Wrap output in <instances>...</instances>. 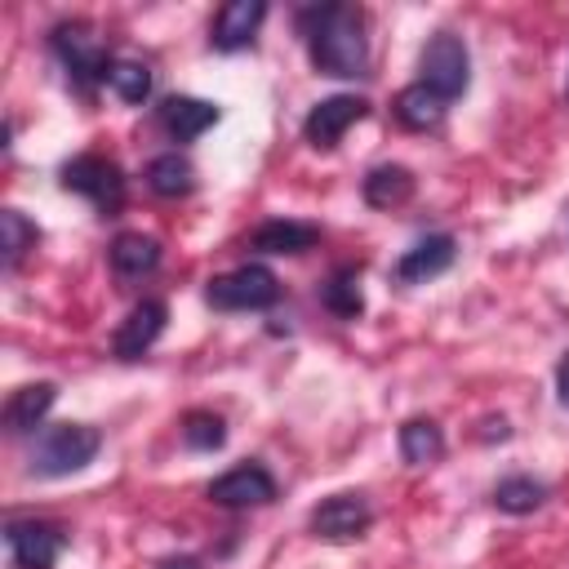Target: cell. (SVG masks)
Wrapping results in <instances>:
<instances>
[{
    "label": "cell",
    "mask_w": 569,
    "mask_h": 569,
    "mask_svg": "<svg viewBox=\"0 0 569 569\" xmlns=\"http://www.w3.org/2000/svg\"><path fill=\"white\" fill-rule=\"evenodd\" d=\"M262 18H267V4H262V0H227V4L213 13V27H209L213 49H222V53L244 49V44L258 36Z\"/></svg>",
    "instance_id": "cell-13"
},
{
    "label": "cell",
    "mask_w": 569,
    "mask_h": 569,
    "mask_svg": "<svg viewBox=\"0 0 569 569\" xmlns=\"http://www.w3.org/2000/svg\"><path fill=\"white\" fill-rule=\"evenodd\" d=\"M107 89L124 102H147L151 98V67L133 62V58H116L107 71Z\"/></svg>",
    "instance_id": "cell-25"
},
{
    "label": "cell",
    "mask_w": 569,
    "mask_h": 569,
    "mask_svg": "<svg viewBox=\"0 0 569 569\" xmlns=\"http://www.w3.org/2000/svg\"><path fill=\"white\" fill-rule=\"evenodd\" d=\"M373 525L365 493H333L311 511V533L325 542H351Z\"/></svg>",
    "instance_id": "cell-9"
},
{
    "label": "cell",
    "mask_w": 569,
    "mask_h": 569,
    "mask_svg": "<svg viewBox=\"0 0 569 569\" xmlns=\"http://www.w3.org/2000/svg\"><path fill=\"white\" fill-rule=\"evenodd\" d=\"M307 53L316 62V71L338 76V80H356L369 67V40H365V18L351 4H311L298 13Z\"/></svg>",
    "instance_id": "cell-1"
},
{
    "label": "cell",
    "mask_w": 569,
    "mask_h": 569,
    "mask_svg": "<svg viewBox=\"0 0 569 569\" xmlns=\"http://www.w3.org/2000/svg\"><path fill=\"white\" fill-rule=\"evenodd\" d=\"M271 498H276V480H271V471L258 467V462H240V467L222 471V476L209 485V502L231 507V511H240V507H267Z\"/></svg>",
    "instance_id": "cell-10"
},
{
    "label": "cell",
    "mask_w": 569,
    "mask_h": 569,
    "mask_svg": "<svg viewBox=\"0 0 569 569\" xmlns=\"http://www.w3.org/2000/svg\"><path fill=\"white\" fill-rule=\"evenodd\" d=\"M453 258H458V240H453L449 231H431V236L413 240V244L396 258L391 276H396L400 284H427V280L445 276V271L453 267Z\"/></svg>",
    "instance_id": "cell-8"
},
{
    "label": "cell",
    "mask_w": 569,
    "mask_h": 569,
    "mask_svg": "<svg viewBox=\"0 0 569 569\" xmlns=\"http://www.w3.org/2000/svg\"><path fill=\"white\" fill-rule=\"evenodd\" d=\"M565 89H569V84H565Z\"/></svg>",
    "instance_id": "cell-29"
},
{
    "label": "cell",
    "mask_w": 569,
    "mask_h": 569,
    "mask_svg": "<svg viewBox=\"0 0 569 569\" xmlns=\"http://www.w3.org/2000/svg\"><path fill=\"white\" fill-rule=\"evenodd\" d=\"M204 298L218 311H262V307H271L280 298V280H276L271 267L244 262V267H236L227 276H213L209 289H204Z\"/></svg>",
    "instance_id": "cell-4"
},
{
    "label": "cell",
    "mask_w": 569,
    "mask_h": 569,
    "mask_svg": "<svg viewBox=\"0 0 569 569\" xmlns=\"http://www.w3.org/2000/svg\"><path fill=\"white\" fill-rule=\"evenodd\" d=\"M542 502H547V485L533 480V476H507V480H498V489H493V507L507 511V516H529V511H538Z\"/></svg>",
    "instance_id": "cell-23"
},
{
    "label": "cell",
    "mask_w": 569,
    "mask_h": 569,
    "mask_svg": "<svg viewBox=\"0 0 569 569\" xmlns=\"http://www.w3.org/2000/svg\"><path fill=\"white\" fill-rule=\"evenodd\" d=\"M62 187L76 191V196H84L102 213L120 209V200H124V173H120V164L107 160V156H93V151H84V156H76V160L62 164Z\"/></svg>",
    "instance_id": "cell-6"
},
{
    "label": "cell",
    "mask_w": 569,
    "mask_h": 569,
    "mask_svg": "<svg viewBox=\"0 0 569 569\" xmlns=\"http://www.w3.org/2000/svg\"><path fill=\"white\" fill-rule=\"evenodd\" d=\"M418 71H422V84H427V89H436L445 102H453V98L467 93V84H471V53H467V44H462L453 31H436V36L422 44Z\"/></svg>",
    "instance_id": "cell-5"
},
{
    "label": "cell",
    "mask_w": 569,
    "mask_h": 569,
    "mask_svg": "<svg viewBox=\"0 0 569 569\" xmlns=\"http://www.w3.org/2000/svg\"><path fill=\"white\" fill-rule=\"evenodd\" d=\"M53 53L62 58V67H67V76L76 80V89H93L98 80L107 84V71H111V53H107V44L93 36V27L89 22H62V27H53Z\"/></svg>",
    "instance_id": "cell-3"
},
{
    "label": "cell",
    "mask_w": 569,
    "mask_h": 569,
    "mask_svg": "<svg viewBox=\"0 0 569 569\" xmlns=\"http://www.w3.org/2000/svg\"><path fill=\"white\" fill-rule=\"evenodd\" d=\"M325 307L333 311V316H342V320H356L360 311H365V298H360V271L356 267H338L333 276H329V284H325Z\"/></svg>",
    "instance_id": "cell-24"
},
{
    "label": "cell",
    "mask_w": 569,
    "mask_h": 569,
    "mask_svg": "<svg viewBox=\"0 0 569 569\" xmlns=\"http://www.w3.org/2000/svg\"><path fill=\"white\" fill-rule=\"evenodd\" d=\"M147 187H151L156 196H164V200H178V196H187V191L196 187V169H191L187 156L164 151V156H156V160L147 164Z\"/></svg>",
    "instance_id": "cell-20"
},
{
    "label": "cell",
    "mask_w": 569,
    "mask_h": 569,
    "mask_svg": "<svg viewBox=\"0 0 569 569\" xmlns=\"http://www.w3.org/2000/svg\"><path fill=\"white\" fill-rule=\"evenodd\" d=\"M160 569H200V560L196 556H169Z\"/></svg>",
    "instance_id": "cell-28"
},
{
    "label": "cell",
    "mask_w": 569,
    "mask_h": 569,
    "mask_svg": "<svg viewBox=\"0 0 569 569\" xmlns=\"http://www.w3.org/2000/svg\"><path fill=\"white\" fill-rule=\"evenodd\" d=\"M556 396H560V405L569 409V351H565V360L556 365Z\"/></svg>",
    "instance_id": "cell-27"
},
{
    "label": "cell",
    "mask_w": 569,
    "mask_h": 569,
    "mask_svg": "<svg viewBox=\"0 0 569 569\" xmlns=\"http://www.w3.org/2000/svg\"><path fill=\"white\" fill-rule=\"evenodd\" d=\"M98 449H102L98 427H89V422H58V427L40 431V440L31 445L27 462H31L36 476L58 480V476H71V471L89 467L98 458Z\"/></svg>",
    "instance_id": "cell-2"
},
{
    "label": "cell",
    "mask_w": 569,
    "mask_h": 569,
    "mask_svg": "<svg viewBox=\"0 0 569 569\" xmlns=\"http://www.w3.org/2000/svg\"><path fill=\"white\" fill-rule=\"evenodd\" d=\"M164 320H169V307L160 298H142L124 320L120 329L111 333V351L120 360H138L142 351H151V342L164 333Z\"/></svg>",
    "instance_id": "cell-12"
},
{
    "label": "cell",
    "mask_w": 569,
    "mask_h": 569,
    "mask_svg": "<svg viewBox=\"0 0 569 569\" xmlns=\"http://www.w3.org/2000/svg\"><path fill=\"white\" fill-rule=\"evenodd\" d=\"M116 276L124 280H138V276H151L160 267V240L156 236H142V231H120L107 249Z\"/></svg>",
    "instance_id": "cell-16"
},
{
    "label": "cell",
    "mask_w": 569,
    "mask_h": 569,
    "mask_svg": "<svg viewBox=\"0 0 569 569\" xmlns=\"http://www.w3.org/2000/svg\"><path fill=\"white\" fill-rule=\"evenodd\" d=\"M182 445H187V449H200V453L222 449V445H227L222 418H218V413H204V409L187 413V418H182Z\"/></svg>",
    "instance_id": "cell-26"
},
{
    "label": "cell",
    "mask_w": 569,
    "mask_h": 569,
    "mask_svg": "<svg viewBox=\"0 0 569 569\" xmlns=\"http://www.w3.org/2000/svg\"><path fill=\"white\" fill-rule=\"evenodd\" d=\"M440 453H445V436H440V427H436L431 418H409V422L400 427V458H405V462L427 467V462H436Z\"/></svg>",
    "instance_id": "cell-21"
},
{
    "label": "cell",
    "mask_w": 569,
    "mask_h": 569,
    "mask_svg": "<svg viewBox=\"0 0 569 569\" xmlns=\"http://www.w3.org/2000/svg\"><path fill=\"white\" fill-rule=\"evenodd\" d=\"M316 240H320V227L293 222V218H271L249 236V249H258V253H302Z\"/></svg>",
    "instance_id": "cell-17"
},
{
    "label": "cell",
    "mask_w": 569,
    "mask_h": 569,
    "mask_svg": "<svg viewBox=\"0 0 569 569\" xmlns=\"http://www.w3.org/2000/svg\"><path fill=\"white\" fill-rule=\"evenodd\" d=\"M160 124H164V133H169V138L191 142V138H200L209 124H218V107H213V102H204V98L173 93V98H164V102H160Z\"/></svg>",
    "instance_id": "cell-14"
},
{
    "label": "cell",
    "mask_w": 569,
    "mask_h": 569,
    "mask_svg": "<svg viewBox=\"0 0 569 569\" xmlns=\"http://www.w3.org/2000/svg\"><path fill=\"white\" fill-rule=\"evenodd\" d=\"M360 196L373 209H396V204H405L413 196V173L405 164H373L365 173V182H360Z\"/></svg>",
    "instance_id": "cell-18"
},
{
    "label": "cell",
    "mask_w": 569,
    "mask_h": 569,
    "mask_svg": "<svg viewBox=\"0 0 569 569\" xmlns=\"http://www.w3.org/2000/svg\"><path fill=\"white\" fill-rule=\"evenodd\" d=\"M53 400H58V387L53 382H27V387L9 391V400H4V427L13 436L36 431L44 422V413L53 409Z\"/></svg>",
    "instance_id": "cell-15"
},
{
    "label": "cell",
    "mask_w": 569,
    "mask_h": 569,
    "mask_svg": "<svg viewBox=\"0 0 569 569\" xmlns=\"http://www.w3.org/2000/svg\"><path fill=\"white\" fill-rule=\"evenodd\" d=\"M0 258H4V271H13L31 249H36V240H40V231H36V222L22 213V209H0Z\"/></svg>",
    "instance_id": "cell-22"
},
{
    "label": "cell",
    "mask_w": 569,
    "mask_h": 569,
    "mask_svg": "<svg viewBox=\"0 0 569 569\" xmlns=\"http://www.w3.org/2000/svg\"><path fill=\"white\" fill-rule=\"evenodd\" d=\"M445 98L436 93V89H427L422 80L418 84H405L400 93H396V120L405 124V129H436L440 120H445Z\"/></svg>",
    "instance_id": "cell-19"
},
{
    "label": "cell",
    "mask_w": 569,
    "mask_h": 569,
    "mask_svg": "<svg viewBox=\"0 0 569 569\" xmlns=\"http://www.w3.org/2000/svg\"><path fill=\"white\" fill-rule=\"evenodd\" d=\"M365 111H369V102H365V98H356V93L320 98V102L307 111L302 133H307V142H311V147H333V142H338L356 120H365Z\"/></svg>",
    "instance_id": "cell-11"
},
{
    "label": "cell",
    "mask_w": 569,
    "mask_h": 569,
    "mask_svg": "<svg viewBox=\"0 0 569 569\" xmlns=\"http://www.w3.org/2000/svg\"><path fill=\"white\" fill-rule=\"evenodd\" d=\"M4 542H9L13 569H53L62 551V529L49 520H9Z\"/></svg>",
    "instance_id": "cell-7"
}]
</instances>
